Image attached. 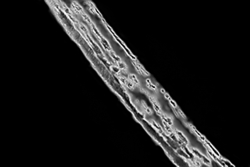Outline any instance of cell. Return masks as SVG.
Masks as SVG:
<instances>
[{
	"label": "cell",
	"instance_id": "cell-9",
	"mask_svg": "<svg viewBox=\"0 0 250 167\" xmlns=\"http://www.w3.org/2000/svg\"><path fill=\"white\" fill-rule=\"evenodd\" d=\"M140 101H141V105H142V108H143V110H144V112L146 113V115L151 116L152 113H153V112H152V109L150 108V107L148 106L147 104H146V102L144 100H140Z\"/></svg>",
	"mask_w": 250,
	"mask_h": 167
},
{
	"label": "cell",
	"instance_id": "cell-2",
	"mask_svg": "<svg viewBox=\"0 0 250 167\" xmlns=\"http://www.w3.org/2000/svg\"><path fill=\"white\" fill-rule=\"evenodd\" d=\"M129 99H130V102L132 103V105H133V106L136 108V110L138 111L139 113L141 114V115L144 116V118H146V117H145L146 113H145L144 110H143V108H142V105H141V101L138 100V99H137V98H135V97H133V96H132L131 98H129Z\"/></svg>",
	"mask_w": 250,
	"mask_h": 167
},
{
	"label": "cell",
	"instance_id": "cell-15",
	"mask_svg": "<svg viewBox=\"0 0 250 167\" xmlns=\"http://www.w3.org/2000/svg\"><path fill=\"white\" fill-rule=\"evenodd\" d=\"M163 95H164V97L166 98V99H168V100H169L170 98H171V97H170V96H169V94L167 93V92H166V93H165V94H163Z\"/></svg>",
	"mask_w": 250,
	"mask_h": 167
},
{
	"label": "cell",
	"instance_id": "cell-12",
	"mask_svg": "<svg viewBox=\"0 0 250 167\" xmlns=\"http://www.w3.org/2000/svg\"><path fill=\"white\" fill-rule=\"evenodd\" d=\"M110 68H111V70L115 73V75H119V74H122V73H121V71H120V69H119V67L117 66L116 64H111V67H110Z\"/></svg>",
	"mask_w": 250,
	"mask_h": 167
},
{
	"label": "cell",
	"instance_id": "cell-16",
	"mask_svg": "<svg viewBox=\"0 0 250 167\" xmlns=\"http://www.w3.org/2000/svg\"><path fill=\"white\" fill-rule=\"evenodd\" d=\"M159 91H160V92H161V93H162V94H165V93H166V91H165V90L163 89L162 87H160V88H159Z\"/></svg>",
	"mask_w": 250,
	"mask_h": 167
},
{
	"label": "cell",
	"instance_id": "cell-6",
	"mask_svg": "<svg viewBox=\"0 0 250 167\" xmlns=\"http://www.w3.org/2000/svg\"><path fill=\"white\" fill-rule=\"evenodd\" d=\"M146 121H147L148 123H150V124L152 125V126L154 127V128L156 129L157 131L159 132V134H162V133H165L164 129L162 128V127L160 126V125L158 124V122L155 121V119H153V118H150V119H145Z\"/></svg>",
	"mask_w": 250,
	"mask_h": 167
},
{
	"label": "cell",
	"instance_id": "cell-13",
	"mask_svg": "<svg viewBox=\"0 0 250 167\" xmlns=\"http://www.w3.org/2000/svg\"><path fill=\"white\" fill-rule=\"evenodd\" d=\"M80 16L82 17V18L84 19V20L86 21V22H88V24H89V25H91V24L93 23V22H92L91 20H90V18H89V17L87 16V14H86V13H82V14H81Z\"/></svg>",
	"mask_w": 250,
	"mask_h": 167
},
{
	"label": "cell",
	"instance_id": "cell-5",
	"mask_svg": "<svg viewBox=\"0 0 250 167\" xmlns=\"http://www.w3.org/2000/svg\"><path fill=\"white\" fill-rule=\"evenodd\" d=\"M146 86H147V88L149 89V90H151L152 92H154V93L158 95V93H159V88H158V86H157V84H153V83H152V81H151V79H150V78L146 79Z\"/></svg>",
	"mask_w": 250,
	"mask_h": 167
},
{
	"label": "cell",
	"instance_id": "cell-1",
	"mask_svg": "<svg viewBox=\"0 0 250 167\" xmlns=\"http://www.w3.org/2000/svg\"><path fill=\"white\" fill-rule=\"evenodd\" d=\"M173 132H174V134H175L176 136H177V138L179 140H180L181 142H182L183 144L185 145V147H187V146H189L190 145V142H189V140H188V138L186 137V136L184 135V134H183V132L181 130H179V129H177L176 128L175 126H174V128H173Z\"/></svg>",
	"mask_w": 250,
	"mask_h": 167
},
{
	"label": "cell",
	"instance_id": "cell-8",
	"mask_svg": "<svg viewBox=\"0 0 250 167\" xmlns=\"http://www.w3.org/2000/svg\"><path fill=\"white\" fill-rule=\"evenodd\" d=\"M116 65L119 67V69H120V71H121V73H122V74H128V73H129V70H128V66L126 65V63H125L123 60H121V61H119V62H117Z\"/></svg>",
	"mask_w": 250,
	"mask_h": 167
},
{
	"label": "cell",
	"instance_id": "cell-7",
	"mask_svg": "<svg viewBox=\"0 0 250 167\" xmlns=\"http://www.w3.org/2000/svg\"><path fill=\"white\" fill-rule=\"evenodd\" d=\"M128 79H130V81L133 82V84L135 85L136 87H138L139 89L141 88V84H140V80L138 79V76H136V74L134 73H128Z\"/></svg>",
	"mask_w": 250,
	"mask_h": 167
},
{
	"label": "cell",
	"instance_id": "cell-4",
	"mask_svg": "<svg viewBox=\"0 0 250 167\" xmlns=\"http://www.w3.org/2000/svg\"><path fill=\"white\" fill-rule=\"evenodd\" d=\"M160 117H161V119H162V120L166 121L171 127H174V118H173V116H172L171 114H169V113H167V112L163 111L162 114L160 115Z\"/></svg>",
	"mask_w": 250,
	"mask_h": 167
},
{
	"label": "cell",
	"instance_id": "cell-11",
	"mask_svg": "<svg viewBox=\"0 0 250 167\" xmlns=\"http://www.w3.org/2000/svg\"><path fill=\"white\" fill-rule=\"evenodd\" d=\"M71 5H73V6H74V7H75V8H76V9H77V11H78L79 13H80V15H81V14H82V13H85V12H84V10H83V8H82V7H81V6H80V5H79V4H78V3H77V2H76V1H73V2H72V4H71Z\"/></svg>",
	"mask_w": 250,
	"mask_h": 167
},
{
	"label": "cell",
	"instance_id": "cell-14",
	"mask_svg": "<svg viewBox=\"0 0 250 167\" xmlns=\"http://www.w3.org/2000/svg\"><path fill=\"white\" fill-rule=\"evenodd\" d=\"M169 103H170V105H171L172 108H177V107H178V105L176 104L175 101L172 100V98H170V99H169Z\"/></svg>",
	"mask_w": 250,
	"mask_h": 167
},
{
	"label": "cell",
	"instance_id": "cell-10",
	"mask_svg": "<svg viewBox=\"0 0 250 167\" xmlns=\"http://www.w3.org/2000/svg\"><path fill=\"white\" fill-rule=\"evenodd\" d=\"M152 105H153V108H154V110L156 111V113L158 114L159 116H160L161 114H162L163 110H162V108H161L160 104H159V101H156V102H153V103H152Z\"/></svg>",
	"mask_w": 250,
	"mask_h": 167
},
{
	"label": "cell",
	"instance_id": "cell-3",
	"mask_svg": "<svg viewBox=\"0 0 250 167\" xmlns=\"http://www.w3.org/2000/svg\"><path fill=\"white\" fill-rule=\"evenodd\" d=\"M183 122L185 123V125H186V126L188 127V128L190 129V131H191L192 133H194V134H195L196 136H197V137H198V139H199V141H201V142H202V143H203V142H204L205 140H206V138H205L204 136H203V135H202V134H201V133H199L198 131H197V129H196L195 127L193 126V125H192V124H190V123H187L186 121H183Z\"/></svg>",
	"mask_w": 250,
	"mask_h": 167
}]
</instances>
